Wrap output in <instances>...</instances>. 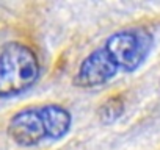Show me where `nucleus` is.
<instances>
[{
  "instance_id": "1",
  "label": "nucleus",
  "mask_w": 160,
  "mask_h": 150,
  "mask_svg": "<svg viewBox=\"0 0 160 150\" xmlns=\"http://www.w3.org/2000/svg\"><path fill=\"white\" fill-rule=\"evenodd\" d=\"M154 35L148 27L127 25L108 35L78 63L72 85L96 89L108 85L118 73L135 72L151 55Z\"/></svg>"
},
{
  "instance_id": "2",
  "label": "nucleus",
  "mask_w": 160,
  "mask_h": 150,
  "mask_svg": "<svg viewBox=\"0 0 160 150\" xmlns=\"http://www.w3.org/2000/svg\"><path fill=\"white\" fill-rule=\"evenodd\" d=\"M72 127L71 111L57 102L22 106L7 122V136L19 147H36L46 141L63 139Z\"/></svg>"
},
{
  "instance_id": "3",
  "label": "nucleus",
  "mask_w": 160,
  "mask_h": 150,
  "mask_svg": "<svg viewBox=\"0 0 160 150\" xmlns=\"http://www.w3.org/2000/svg\"><path fill=\"white\" fill-rule=\"evenodd\" d=\"M39 77L41 58L32 44L18 39L0 44V99L28 91Z\"/></svg>"
},
{
  "instance_id": "4",
  "label": "nucleus",
  "mask_w": 160,
  "mask_h": 150,
  "mask_svg": "<svg viewBox=\"0 0 160 150\" xmlns=\"http://www.w3.org/2000/svg\"><path fill=\"white\" fill-rule=\"evenodd\" d=\"M126 110V96L122 91L110 92L102 99V102L98 106V117L101 124L112 125L115 124Z\"/></svg>"
}]
</instances>
